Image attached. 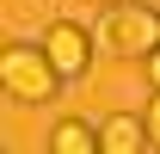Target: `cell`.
I'll return each instance as SVG.
<instances>
[{"instance_id": "6da1fadb", "label": "cell", "mask_w": 160, "mask_h": 154, "mask_svg": "<svg viewBox=\"0 0 160 154\" xmlns=\"http://www.w3.org/2000/svg\"><path fill=\"white\" fill-rule=\"evenodd\" d=\"M99 49L111 62H148L160 49V6H142V0L99 6Z\"/></svg>"}, {"instance_id": "7a4b0ae2", "label": "cell", "mask_w": 160, "mask_h": 154, "mask_svg": "<svg viewBox=\"0 0 160 154\" xmlns=\"http://www.w3.org/2000/svg\"><path fill=\"white\" fill-rule=\"evenodd\" d=\"M0 80H6V93L19 105H43L62 86V74H56V62H49L43 43H6L0 49Z\"/></svg>"}, {"instance_id": "3957f363", "label": "cell", "mask_w": 160, "mask_h": 154, "mask_svg": "<svg viewBox=\"0 0 160 154\" xmlns=\"http://www.w3.org/2000/svg\"><path fill=\"white\" fill-rule=\"evenodd\" d=\"M43 49H49L62 80H86V68H92V31H80L74 19H56L43 31Z\"/></svg>"}, {"instance_id": "277c9868", "label": "cell", "mask_w": 160, "mask_h": 154, "mask_svg": "<svg viewBox=\"0 0 160 154\" xmlns=\"http://www.w3.org/2000/svg\"><path fill=\"white\" fill-rule=\"evenodd\" d=\"M99 148H105V154H142V148H154V136H148V117L111 111V117L99 123Z\"/></svg>"}, {"instance_id": "5b68a950", "label": "cell", "mask_w": 160, "mask_h": 154, "mask_svg": "<svg viewBox=\"0 0 160 154\" xmlns=\"http://www.w3.org/2000/svg\"><path fill=\"white\" fill-rule=\"evenodd\" d=\"M49 148H56V154H92V148H99V123L62 117L56 130H49Z\"/></svg>"}, {"instance_id": "8992f818", "label": "cell", "mask_w": 160, "mask_h": 154, "mask_svg": "<svg viewBox=\"0 0 160 154\" xmlns=\"http://www.w3.org/2000/svg\"><path fill=\"white\" fill-rule=\"evenodd\" d=\"M142 117H148V136H154V148H160V93H154V105H148Z\"/></svg>"}, {"instance_id": "52a82bcc", "label": "cell", "mask_w": 160, "mask_h": 154, "mask_svg": "<svg viewBox=\"0 0 160 154\" xmlns=\"http://www.w3.org/2000/svg\"><path fill=\"white\" fill-rule=\"evenodd\" d=\"M142 68H148V86H154V93H160V49H154V56H148V62H142Z\"/></svg>"}, {"instance_id": "ba28073f", "label": "cell", "mask_w": 160, "mask_h": 154, "mask_svg": "<svg viewBox=\"0 0 160 154\" xmlns=\"http://www.w3.org/2000/svg\"><path fill=\"white\" fill-rule=\"evenodd\" d=\"M92 6H117V0H92Z\"/></svg>"}]
</instances>
